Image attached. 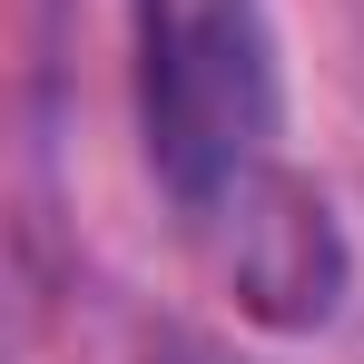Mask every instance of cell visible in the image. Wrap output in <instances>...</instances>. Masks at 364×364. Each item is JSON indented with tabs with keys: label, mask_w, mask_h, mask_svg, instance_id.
Returning a JSON list of instances; mask_svg holds the SVG:
<instances>
[{
	"label": "cell",
	"mask_w": 364,
	"mask_h": 364,
	"mask_svg": "<svg viewBox=\"0 0 364 364\" xmlns=\"http://www.w3.org/2000/svg\"><path fill=\"white\" fill-rule=\"evenodd\" d=\"M138 128L178 207L256 187L276 138V40L256 0H138Z\"/></svg>",
	"instance_id": "obj_1"
},
{
	"label": "cell",
	"mask_w": 364,
	"mask_h": 364,
	"mask_svg": "<svg viewBox=\"0 0 364 364\" xmlns=\"http://www.w3.org/2000/svg\"><path fill=\"white\" fill-rule=\"evenodd\" d=\"M246 207L256 217H237L246 227V296H256V315H276V325H325L335 315V286H345V256H335V227H325V207L305 197V187H246Z\"/></svg>",
	"instance_id": "obj_2"
}]
</instances>
